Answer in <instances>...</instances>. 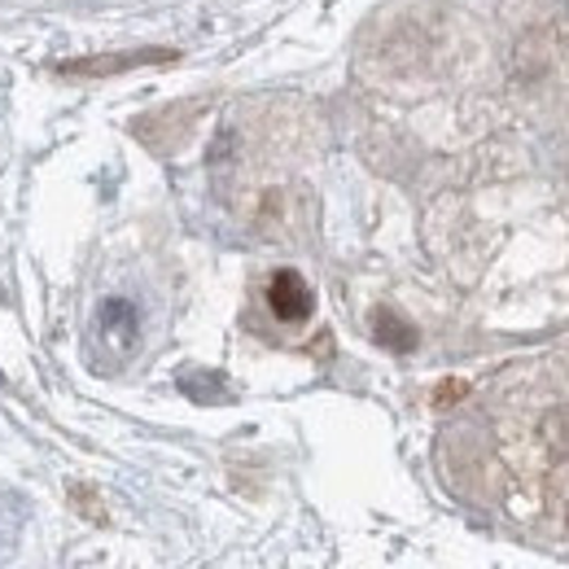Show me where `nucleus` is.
I'll return each instance as SVG.
<instances>
[{"instance_id": "nucleus-1", "label": "nucleus", "mask_w": 569, "mask_h": 569, "mask_svg": "<svg viewBox=\"0 0 569 569\" xmlns=\"http://www.w3.org/2000/svg\"><path fill=\"white\" fill-rule=\"evenodd\" d=\"M268 302L281 320H302L311 311V289L298 272H277L272 277V289H268Z\"/></svg>"}]
</instances>
